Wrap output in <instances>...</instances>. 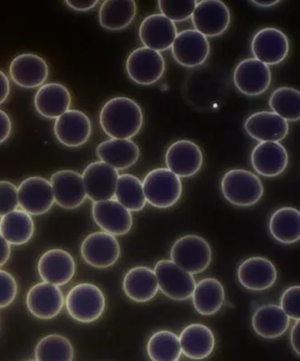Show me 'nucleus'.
Listing matches in <instances>:
<instances>
[{
  "label": "nucleus",
  "mask_w": 300,
  "mask_h": 361,
  "mask_svg": "<svg viewBox=\"0 0 300 361\" xmlns=\"http://www.w3.org/2000/svg\"><path fill=\"white\" fill-rule=\"evenodd\" d=\"M66 307L74 320L84 324L95 322L105 311L104 293L92 283H79L68 293Z\"/></svg>",
  "instance_id": "39448f33"
},
{
  "label": "nucleus",
  "mask_w": 300,
  "mask_h": 361,
  "mask_svg": "<svg viewBox=\"0 0 300 361\" xmlns=\"http://www.w3.org/2000/svg\"><path fill=\"white\" fill-rule=\"evenodd\" d=\"M92 216L96 224L106 233L113 236L127 234L133 227L131 212L115 200L94 202Z\"/></svg>",
  "instance_id": "a211bd4d"
},
{
  "label": "nucleus",
  "mask_w": 300,
  "mask_h": 361,
  "mask_svg": "<svg viewBox=\"0 0 300 361\" xmlns=\"http://www.w3.org/2000/svg\"><path fill=\"white\" fill-rule=\"evenodd\" d=\"M269 228L274 240L289 245L300 238V212L292 207H283L274 212L270 219Z\"/></svg>",
  "instance_id": "473e14b6"
},
{
  "label": "nucleus",
  "mask_w": 300,
  "mask_h": 361,
  "mask_svg": "<svg viewBox=\"0 0 300 361\" xmlns=\"http://www.w3.org/2000/svg\"><path fill=\"white\" fill-rule=\"evenodd\" d=\"M273 112L287 122L299 121L300 118V92L292 87H280L272 93L269 99Z\"/></svg>",
  "instance_id": "4c0bfd02"
},
{
  "label": "nucleus",
  "mask_w": 300,
  "mask_h": 361,
  "mask_svg": "<svg viewBox=\"0 0 300 361\" xmlns=\"http://www.w3.org/2000/svg\"><path fill=\"white\" fill-rule=\"evenodd\" d=\"M34 232L33 219L25 212L15 209L3 216L0 221V235L14 246L27 243L33 237Z\"/></svg>",
  "instance_id": "72a5a7b5"
},
{
  "label": "nucleus",
  "mask_w": 300,
  "mask_h": 361,
  "mask_svg": "<svg viewBox=\"0 0 300 361\" xmlns=\"http://www.w3.org/2000/svg\"><path fill=\"white\" fill-rule=\"evenodd\" d=\"M54 202L60 207L74 209L83 204L87 198L82 176L73 170H61L51 177Z\"/></svg>",
  "instance_id": "dca6fc26"
},
{
  "label": "nucleus",
  "mask_w": 300,
  "mask_h": 361,
  "mask_svg": "<svg viewBox=\"0 0 300 361\" xmlns=\"http://www.w3.org/2000/svg\"><path fill=\"white\" fill-rule=\"evenodd\" d=\"M192 298L199 314L211 316L217 314L224 305L225 288L218 279H205L196 283Z\"/></svg>",
  "instance_id": "2f4dec72"
},
{
  "label": "nucleus",
  "mask_w": 300,
  "mask_h": 361,
  "mask_svg": "<svg viewBox=\"0 0 300 361\" xmlns=\"http://www.w3.org/2000/svg\"><path fill=\"white\" fill-rule=\"evenodd\" d=\"M147 353L151 361H178L182 356L179 337L170 331H157L148 341Z\"/></svg>",
  "instance_id": "c9c22d12"
},
{
  "label": "nucleus",
  "mask_w": 300,
  "mask_h": 361,
  "mask_svg": "<svg viewBox=\"0 0 300 361\" xmlns=\"http://www.w3.org/2000/svg\"><path fill=\"white\" fill-rule=\"evenodd\" d=\"M27 305L29 312L41 320H50L60 314L64 305L63 292L56 286L39 283L27 293Z\"/></svg>",
  "instance_id": "5701e85b"
},
{
  "label": "nucleus",
  "mask_w": 300,
  "mask_h": 361,
  "mask_svg": "<svg viewBox=\"0 0 300 361\" xmlns=\"http://www.w3.org/2000/svg\"><path fill=\"white\" fill-rule=\"evenodd\" d=\"M280 308L292 320L299 321L300 318V286H292L284 291L280 298Z\"/></svg>",
  "instance_id": "a19ab883"
},
{
  "label": "nucleus",
  "mask_w": 300,
  "mask_h": 361,
  "mask_svg": "<svg viewBox=\"0 0 300 361\" xmlns=\"http://www.w3.org/2000/svg\"><path fill=\"white\" fill-rule=\"evenodd\" d=\"M251 163L261 176L276 177L288 166L289 154L278 142H260L251 152Z\"/></svg>",
  "instance_id": "b1692460"
},
{
  "label": "nucleus",
  "mask_w": 300,
  "mask_h": 361,
  "mask_svg": "<svg viewBox=\"0 0 300 361\" xmlns=\"http://www.w3.org/2000/svg\"><path fill=\"white\" fill-rule=\"evenodd\" d=\"M18 203L29 215L47 214L54 204V195L49 180L43 177H29L18 187Z\"/></svg>",
  "instance_id": "9d476101"
},
{
  "label": "nucleus",
  "mask_w": 300,
  "mask_h": 361,
  "mask_svg": "<svg viewBox=\"0 0 300 361\" xmlns=\"http://www.w3.org/2000/svg\"><path fill=\"white\" fill-rule=\"evenodd\" d=\"M127 72L132 80L139 85L156 83L165 72V61L159 51L147 47H139L129 54L125 63Z\"/></svg>",
  "instance_id": "0eeeda50"
},
{
  "label": "nucleus",
  "mask_w": 300,
  "mask_h": 361,
  "mask_svg": "<svg viewBox=\"0 0 300 361\" xmlns=\"http://www.w3.org/2000/svg\"><path fill=\"white\" fill-rule=\"evenodd\" d=\"M12 122L9 116L0 109V144L4 143L11 137Z\"/></svg>",
  "instance_id": "37998d69"
},
{
  "label": "nucleus",
  "mask_w": 300,
  "mask_h": 361,
  "mask_svg": "<svg viewBox=\"0 0 300 361\" xmlns=\"http://www.w3.org/2000/svg\"><path fill=\"white\" fill-rule=\"evenodd\" d=\"M280 3V0H273V1H251V4L256 5L257 6H261V8H272L273 6H276Z\"/></svg>",
  "instance_id": "09e8293b"
},
{
  "label": "nucleus",
  "mask_w": 300,
  "mask_h": 361,
  "mask_svg": "<svg viewBox=\"0 0 300 361\" xmlns=\"http://www.w3.org/2000/svg\"><path fill=\"white\" fill-rule=\"evenodd\" d=\"M251 51L256 59L266 66H276L288 56L289 41L282 30L265 27L258 31L251 40Z\"/></svg>",
  "instance_id": "f8f14e48"
},
{
  "label": "nucleus",
  "mask_w": 300,
  "mask_h": 361,
  "mask_svg": "<svg viewBox=\"0 0 300 361\" xmlns=\"http://www.w3.org/2000/svg\"><path fill=\"white\" fill-rule=\"evenodd\" d=\"M170 257L174 264L190 275H198L211 266L212 250L205 238L186 235L173 245Z\"/></svg>",
  "instance_id": "7ed1b4c3"
},
{
  "label": "nucleus",
  "mask_w": 300,
  "mask_h": 361,
  "mask_svg": "<svg viewBox=\"0 0 300 361\" xmlns=\"http://www.w3.org/2000/svg\"><path fill=\"white\" fill-rule=\"evenodd\" d=\"M80 254L88 265L96 269H108L118 262L120 245L113 235L104 231L95 232L83 240Z\"/></svg>",
  "instance_id": "1a4fd4ad"
},
{
  "label": "nucleus",
  "mask_w": 300,
  "mask_h": 361,
  "mask_svg": "<svg viewBox=\"0 0 300 361\" xmlns=\"http://www.w3.org/2000/svg\"><path fill=\"white\" fill-rule=\"evenodd\" d=\"M289 318L279 305H265L258 308L251 319L254 331L264 338L282 336L289 327Z\"/></svg>",
  "instance_id": "c756f323"
},
{
  "label": "nucleus",
  "mask_w": 300,
  "mask_h": 361,
  "mask_svg": "<svg viewBox=\"0 0 300 361\" xmlns=\"http://www.w3.org/2000/svg\"><path fill=\"white\" fill-rule=\"evenodd\" d=\"M234 83L241 93L246 96H259L265 92L272 82L269 66L256 58L242 61L235 67Z\"/></svg>",
  "instance_id": "4468645a"
},
{
  "label": "nucleus",
  "mask_w": 300,
  "mask_h": 361,
  "mask_svg": "<svg viewBox=\"0 0 300 361\" xmlns=\"http://www.w3.org/2000/svg\"><path fill=\"white\" fill-rule=\"evenodd\" d=\"M192 20L199 33L206 37H217L227 31L231 13L227 5L220 0H203L196 3Z\"/></svg>",
  "instance_id": "6e6552de"
},
{
  "label": "nucleus",
  "mask_w": 300,
  "mask_h": 361,
  "mask_svg": "<svg viewBox=\"0 0 300 361\" xmlns=\"http://www.w3.org/2000/svg\"><path fill=\"white\" fill-rule=\"evenodd\" d=\"M100 161L113 169L125 170L137 164L140 148L131 140H109L100 143L96 149Z\"/></svg>",
  "instance_id": "bb28decb"
},
{
  "label": "nucleus",
  "mask_w": 300,
  "mask_h": 361,
  "mask_svg": "<svg viewBox=\"0 0 300 361\" xmlns=\"http://www.w3.org/2000/svg\"><path fill=\"white\" fill-rule=\"evenodd\" d=\"M65 4L69 8L76 11H89L90 9L95 8L99 4L98 0H92V1H65Z\"/></svg>",
  "instance_id": "c03bdc74"
},
{
  "label": "nucleus",
  "mask_w": 300,
  "mask_h": 361,
  "mask_svg": "<svg viewBox=\"0 0 300 361\" xmlns=\"http://www.w3.org/2000/svg\"><path fill=\"white\" fill-rule=\"evenodd\" d=\"M13 82L25 89H35L44 85L49 68L44 58L34 54H23L14 58L9 67Z\"/></svg>",
  "instance_id": "4be33fe9"
},
{
  "label": "nucleus",
  "mask_w": 300,
  "mask_h": 361,
  "mask_svg": "<svg viewBox=\"0 0 300 361\" xmlns=\"http://www.w3.org/2000/svg\"><path fill=\"white\" fill-rule=\"evenodd\" d=\"M177 35L175 23L161 14L148 16L139 27V37L144 47L159 53L172 48Z\"/></svg>",
  "instance_id": "aec40b11"
},
{
  "label": "nucleus",
  "mask_w": 300,
  "mask_h": 361,
  "mask_svg": "<svg viewBox=\"0 0 300 361\" xmlns=\"http://www.w3.org/2000/svg\"><path fill=\"white\" fill-rule=\"evenodd\" d=\"M278 272L272 261L263 257L244 260L237 269L238 281L251 291H265L276 283Z\"/></svg>",
  "instance_id": "6ab92c4d"
},
{
  "label": "nucleus",
  "mask_w": 300,
  "mask_h": 361,
  "mask_svg": "<svg viewBox=\"0 0 300 361\" xmlns=\"http://www.w3.org/2000/svg\"><path fill=\"white\" fill-rule=\"evenodd\" d=\"M123 289L127 298L135 302H149L156 298L159 290L156 273L149 267H134L125 276Z\"/></svg>",
  "instance_id": "c85d7f7f"
},
{
  "label": "nucleus",
  "mask_w": 300,
  "mask_h": 361,
  "mask_svg": "<svg viewBox=\"0 0 300 361\" xmlns=\"http://www.w3.org/2000/svg\"><path fill=\"white\" fill-rule=\"evenodd\" d=\"M244 130L251 138L259 142L282 141L289 134L288 122L273 111H259L249 116Z\"/></svg>",
  "instance_id": "393cba45"
},
{
  "label": "nucleus",
  "mask_w": 300,
  "mask_h": 361,
  "mask_svg": "<svg viewBox=\"0 0 300 361\" xmlns=\"http://www.w3.org/2000/svg\"><path fill=\"white\" fill-rule=\"evenodd\" d=\"M158 286L167 298L185 301L192 298L196 286L194 277L180 269L172 260L158 261L154 267Z\"/></svg>",
  "instance_id": "423d86ee"
},
{
  "label": "nucleus",
  "mask_w": 300,
  "mask_h": 361,
  "mask_svg": "<svg viewBox=\"0 0 300 361\" xmlns=\"http://www.w3.org/2000/svg\"><path fill=\"white\" fill-rule=\"evenodd\" d=\"M37 361H73L72 343L61 334H50L37 343L35 350Z\"/></svg>",
  "instance_id": "e433bc0d"
},
{
  "label": "nucleus",
  "mask_w": 300,
  "mask_h": 361,
  "mask_svg": "<svg viewBox=\"0 0 300 361\" xmlns=\"http://www.w3.org/2000/svg\"><path fill=\"white\" fill-rule=\"evenodd\" d=\"M17 281L11 274L0 269V309L11 305L17 296Z\"/></svg>",
  "instance_id": "79ce46f5"
},
{
  "label": "nucleus",
  "mask_w": 300,
  "mask_h": 361,
  "mask_svg": "<svg viewBox=\"0 0 300 361\" xmlns=\"http://www.w3.org/2000/svg\"><path fill=\"white\" fill-rule=\"evenodd\" d=\"M196 0L189 1H168V0H160L158 1L161 15L170 19V21L182 22L192 18V13L196 6Z\"/></svg>",
  "instance_id": "58836bf2"
},
{
  "label": "nucleus",
  "mask_w": 300,
  "mask_h": 361,
  "mask_svg": "<svg viewBox=\"0 0 300 361\" xmlns=\"http://www.w3.org/2000/svg\"><path fill=\"white\" fill-rule=\"evenodd\" d=\"M9 92H11V83L6 74L0 71V105L8 98Z\"/></svg>",
  "instance_id": "a18cd8bd"
},
{
  "label": "nucleus",
  "mask_w": 300,
  "mask_h": 361,
  "mask_svg": "<svg viewBox=\"0 0 300 361\" xmlns=\"http://www.w3.org/2000/svg\"><path fill=\"white\" fill-rule=\"evenodd\" d=\"M142 183L145 200L154 207H173L182 197V180L169 169H156L151 171Z\"/></svg>",
  "instance_id": "20e7f679"
},
{
  "label": "nucleus",
  "mask_w": 300,
  "mask_h": 361,
  "mask_svg": "<svg viewBox=\"0 0 300 361\" xmlns=\"http://www.w3.org/2000/svg\"><path fill=\"white\" fill-rule=\"evenodd\" d=\"M165 163L167 169L180 178L195 176L203 166L201 148L189 140L174 142L167 149Z\"/></svg>",
  "instance_id": "2eb2a0df"
},
{
  "label": "nucleus",
  "mask_w": 300,
  "mask_h": 361,
  "mask_svg": "<svg viewBox=\"0 0 300 361\" xmlns=\"http://www.w3.org/2000/svg\"><path fill=\"white\" fill-rule=\"evenodd\" d=\"M11 244L0 235V267L4 266L11 257Z\"/></svg>",
  "instance_id": "49530a36"
},
{
  "label": "nucleus",
  "mask_w": 300,
  "mask_h": 361,
  "mask_svg": "<svg viewBox=\"0 0 300 361\" xmlns=\"http://www.w3.org/2000/svg\"><path fill=\"white\" fill-rule=\"evenodd\" d=\"M75 261L70 253L59 248L45 252L38 262V273L44 283L66 285L75 275Z\"/></svg>",
  "instance_id": "412c9836"
},
{
  "label": "nucleus",
  "mask_w": 300,
  "mask_h": 361,
  "mask_svg": "<svg viewBox=\"0 0 300 361\" xmlns=\"http://www.w3.org/2000/svg\"><path fill=\"white\" fill-rule=\"evenodd\" d=\"M99 121L102 130L112 140H130L143 127L144 114L134 99L117 97L103 106Z\"/></svg>",
  "instance_id": "f257e3e1"
},
{
  "label": "nucleus",
  "mask_w": 300,
  "mask_h": 361,
  "mask_svg": "<svg viewBox=\"0 0 300 361\" xmlns=\"http://www.w3.org/2000/svg\"><path fill=\"white\" fill-rule=\"evenodd\" d=\"M179 340L182 353L190 360L206 359L211 355L215 346L213 331L200 324H190L184 329Z\"/></svg>",
  "instance_id": "cd10ccee"
},
{
  "label": "nucleus",
  "mask_w": 300,
  "mask_h": 361,
  "mask_svg": "<svg viewBox=\"0 0 300 361\" xmlns=\"http://www.w3.org/2000/svg\"><path fill=\"white\" fill-rule=\"evenodd\" d=\"M300 325L299 321H296V324L293 325L292 329V333H290V343H292V346L293 350H294L295 353L298 354L299 356V343H300Z\"/></svg>",
  "instance_id": "de8ad7c7"
},
{
  "label": "nucleus",
  "mask_w": 300,
  "mask_h": 361,
  "mask_svg": "<svg viewBox=\"0 0 300 361\" xmlns=\"http://www.w3.org/2000/svg\"><path fill=\"white\" fill-rule=\"evenodd\" d=\"M118 176V171L102 161L89 164L82 175L87 196L94 202L112 200Z\"/></svg>",
  "instance_id": "ddd939ff"
},
{
  "label": "nucleus",
  "mask_w": 300,
  "mask_h": 361,
  "mask_svg": "<svg viewBox=\"0 0 300 361\" xmlns=\"http://www.w3.org/2000/svg\"><path fill=\"white\" fill-rule=\"evenodd\" d=\"M54 130L57 140L63 146L82 147L92 135V122L85 113L69 109L56 118Z\"/></svg>",
  "instance_id": "f3484780"
},
{
  "label": "nucleus",
  "mask_w": 300,
  "mask_h": 361,
  "mask_svg": "<svg viewBox=\"0 0 300 361\" xmlns=\"http://www.w3.org/2000/svg\"><path fill=\"white\" fill-rule=\"evenodd\" d=\"M174 59L180 66L195 68L202 66L211 54V44L208 38L196 31L188 29L180 32L172 45Z\"/></svg>",
  "instance_id": "9b49d317"
},
{
  "label": "nucleus",
  "mask_w": 300,
  "mask_h": 361,
  "mask_svg": "<svg viewBox=\"0 0 300 361\" xmlns=\"http://www.w3.org/2000/svg\"><path fill=\"white\" fill-rule=\"evenodd\" d=\"M115 196V201L129 212H140L146 204L143 183L138 177L129 173L118 176Z\"/></svg>",
  "instance_id": "f704fd0d"
},
{
  "label": "nucleus",
  "mask_w": 300,
  "mask_h": 361,
  "mask_svg": "<svg viewBox=\"0 0 300 361\" xmlns=\"http://www.w3.org/2000/svg\"><path fill=\"white\" fill-rule=\"evenodd\" d=\"M18 205V187L8 180H0V217L15 211Z\"/></svg>",
  "instance_id": "ea45409f"
},
{
  "label": "nucleus",
  "mask_w": 300,
  "mask_h": 361,
  "mask_svg": "<svg viewBox=\"0 0 300 361\" xmlns=\"http://www.w3.org/2000/svg\"><path fill=\"white\" fill-rule=\"evenodd\" d=\"M221 190L225 199L237 207H251L256 204L264 192L259 177L244 169H233L225 173Z\"/></svg>",
  "instance_id": "f03ea898"
},
{
  "label": "nucleus",
  "mask_w": 300,
  "mask_h": 361,
  "mask_svg": "<svg viewBox=\"0 0 300 361\" xmlns=\"http://www.w3.org/2000/svg\"><path fill=\"white\" fill-rule=\"evenodd\" d=\"M72 96L69 90L61 83H46L37 90L35 96L37 111L45 118H59L69 111Z\"/></svg>",
  "instance_id": "a878e982"
},
{
  "label": "nucleus",
  "mask_w": 300,
  "mask_h": 361,
  "mask_svg": "<svg viewBox=\"0 0 300 361\" xmlns=\"http://www.w3.org/2000/svg\"><path fill=\"white\" fill-rule=\"evenodd\" d=\"M137 11L134 0H106L100 6L99 24L106 30H123L133 22Z\"/></svg>",
  "instance_id": "7c9ffc66"
}]
</instances>
